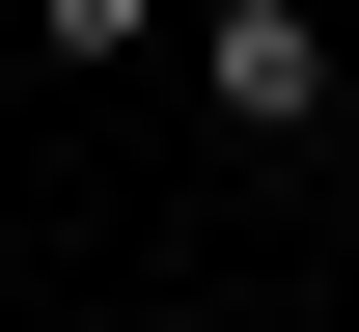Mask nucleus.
<instances>
[{"mask_svg":"<svg viewBox=\"0 0 359 332\" xmlns=\"http://www.w3.org/2000/svg\"><path fill=\"white\" fill-rule=\"evenodd\" d=\"M194 84H222L249 139H332V28L304 0H194Z\"/></svg>","mask_w":359,"mask_h":332,"instance_id":"f257e3e1","label":"nucleus"},{"mask_svg":"<svg viewBox=\"0 0 359 332\" xmlns=\"http://www.w3.org/2000/svg\"><path fill=\"white\" fill-rule=\"evenodd\" d=\"M28 55H55V84H111V55H166V0H28Z\"/></svg>","mask_w":359,"mask_h":332,"instance_id":"f03ea898","label":"nucleus"}]
</instances>
